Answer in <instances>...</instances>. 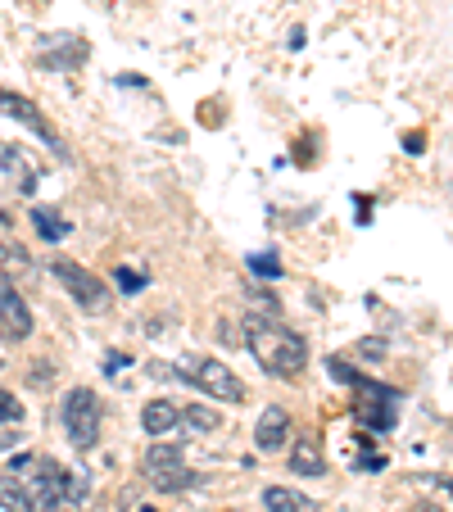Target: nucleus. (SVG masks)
<instances>
[{
  "label": "nucleus",
  "mask_w": 453,
  "mask_h": 512,
  "mask_svg": "<svg viewBox=\"0 0 453 512\" xmlns=\"http://www.w3.org/2000/svg\"><path fill=\"white\" fill-rule=\"evenodd\" d=\"M245 345L268 377H295L309 363V340L272 318H245Z\"/></svg>",
  "instance_id": "f257e3e1"
},
{
  "label": "nucleus",
  "mask_w": 453,
  "mask_h": 512,
  "mask_svg": "<svg viewBox=\"0 0 453 512\" xmlns=\"http://www.w3.org/2000/svg\"><path fill=\"white\" fill-rule=\"evenodd\" d=\"M358 467H363V472H376V467H386V458H381V454H367V458H358Z\"/></svg>",
  "instance_id": "5701e85b"
},
{
  "label": "nucleus",
  "mask_w": 453,
  "mask_h": 512,
  "mask_svg": "<svg viewBox=\"0 0 453 512\" xmlns=\"http://www.w3.org/2000/svg\"><path fill=\"white\" fill-rule=\"evenodd\" d=\"M177 422H182V408H177L173 399H150V404L141 408V426H145V435H155V440H164Z\"/></svg>",
  "instance_id": "6e6552de"
},
{
  "label": "nucleus",
  "mask_w": 453,
  "mask_h": 512,
  "mask_svg": "<svg viewBox=\"0 0 453 512\" xmlns=\"http://www.w3.org/2000/svg\"><path fill=\"white\" fill-rule=\"evenodd\" d=\"M177 377L186 386H195L200 395L218 399V404H241L245 399V386L236 381V372L227 363H218V358H186L182 368H177Z\"/></svg>",
  "instance_id": "f03ea898"
},
{
  "label": "nucleus",
  "mask_w": 453,
  "mask_h": 512,
  "mask_svg": "<svg viewBox=\"0 0 453 512\" xmlns=\"http://www.w3.org/2000/svg\"><path fill=\"white\" fill-rule=\"evenodd\" d=\"M50 272H55V281L73 295V304H78L82 313H105L109 304H114V295H109V286L96 277L91 268H82V263L73 259H50Z\"/></svg>",
  "instance_id": "7ed1b4c3"
},
{
  "label": "nucleus",
  "mask_w": 453,
  "mask_h": 512,
  "mask_svg": "<svg viewBox=\"0 0 453 512\" xmlns=\"http://www.w3.org/2000/svg\"><path fill=\"white\" fill-rule=\"evenodd\" d=\"M59 426L78 449H91L100 440V399L87 386L68 390L64 404H59Z\"/></svg>",
  "instance_id": "20e7f679"
},
{
  "label": "nucleus",
  "mask_w": 453,
  "mask_h": 512,
  "mask_svg": "<svg viewBox=\"0 0 453 512\" xmlns=\"http://www.w3.org/2000/svg\"><path fill=\"white\" fill-rule=\"evenodd\" d=\"M0 164H5V173H10L14 182H19L23 195L37 191V173H32V164L23 159V150H14V145H0Z\"/></svg>",
  "instance_id": "9b49d317"
},
{
  "label": "nucleus",
  "mask_w": 453,
  "mask_h": 512,
  "mask_svg": "<svg viewBox=\"0 0 453 512\" xmlns=\"http://www.w3.org/2000/svg\"><path fill=\"white\" fill-rule=\"evenodd\" d=\"M286 445H290V413L286 408H268L259 417V426H254V449L259 454H281Z\"/></svg>",
  "instance_id": "0eeeda50"
},
{
  "label": "nucleus",
  "mask_w": 453,
  "mask_h": 512,
  "mask_svg": "<svg viewBox=\"0 0 453 512\" xmlns=\"http://www.w3.org/2000/svg\"><path fill=\"white\" fill-rule=\"evenodd\" d=\"M354 417L372 431H390L395 426V404H381V399H354Z\"/></svg>",
  "instance_id": "ddd939ff"
},
{
  "label": "nucleus",
  "mask_w": 453,
  "mask_h": 512,
  "mask_svg": "<svg viewBox=\"0 0 453 512\" xmlns=\"http://www.w3.org/2000/svg\"><path fill=\"white\" fill-rule=\"evenodd\" d=\"M263 508L268 512H318V503H313L309 494L290 490V485H268V490H263Z\"/></svg>",
  "instance_id": "1a4fd4ad"
},
{
  "label": "nucleus",
  "mask_w": 453,
  "mask_h": 512,
  "mask_svg": "<svg viewBox=\"0 0 453 512\" xmlns=\"http://www.w3.org/2000/svg\"><path fill=\"white\" fill-rule=\"evenodd\" d=\"M10 422H23V404L10 390H0V426H10Z\"/></svg>",
  "instance_id": "aec40b11"
},
{
  "label": "nucleus",
  "mask_w": 453,
  "mask_h": 512,
  "mask_svg": "<svg viewBox=\"0 0 453 512\" xmlns=\"http://www.w3.org/2000/svg\"><path fill=\"white\" fill-rule=\"evenodd\" d=\"M182 426H186V431H195V435H209V431H218V426H222V417L213 413L209 404H191L182 413Z\"/></svg>",
  "instance_id": "2eb2a0df"
},
{
  "label": "nucleus",
  "mask_w": 453,
  "mask_h": 512,
  "mask_svg": "<svg viewBox=\"0 0 453 512\" xmlns=\"http://www.w3.org/2000/svg\"><path fill=\"white\" fill-rule=\"evenodd\" d=\"M0 331H5L10 340L32 336V309L23 304V295L14 286H0Z\"/></svg>",
  "instance_id": "423d86ee"
},
{
  "label": "nucleus",
  "mask_w": 453,
  "mask_h": 512,
  "mask_svg": "<svg viewBox=\"0 0 453 512\" xmlns=\"http://www.w3.org/2000/svg\"><path fill=\"white\" fill-rule=\"evenodd\" d=\"M358 349H363V354H386V340H363Z\"/></svg>",
  "instance_id": "b1692460"
},
{
  "label": "nucleus",
  "mask_w": 453,
  "mask_h": 512,
  "mask_svg": "<svg viewBox=\"0 0 453 512\" xmlns=\"http://www.w3.org/2000/svg\"><path fill=\"white\" fill-rule=\"evenodd\" d=\"M245 268H250L254 277H272V281L281 277V263H277V254H250V259H245Z\"/></svg>",
  "instance_id": "f3484780"
},
{
  "label": "nucleus",
  "mask_w": 453,
  "mask_h": 512,
  "mask_svg": "<svg viewBox=\"0 0 453 512\" xmlns=\"http://www.w3.org/2000/svg\"><path fill=\"white\" fill-rule=\"evenodd\" d=\"M290 472L295 476H322L327 472V458H322V449L313 445V440H299V445L290 449Z\"/></svg>",
  "instance_id": "f8f14e48"
},
{
  "label": "nucleus",
  "mask_w": 453,
  "mask_h": 512,
  "mask_svg": "<svg viewBox=\"0 0 453 512\" xmlns=\"http://www.w3.org/2000/svg\"><path fill=\"white\" fill-rule=\"evenodd\" d=\"M32 223H37V236H41V241H50V245L64 241V236L73 232V227H68L55 209H46V204H37V209H32Z\"/></svg>",
  "instance_id": "4468645a"
},
{
  "label": "nucleus",
  "mask_w": 453,
  "mask_h": 512,
  "mask_svg": "<svg viewBox=\"0 0 453 512\" xmlns=\"http://www.w3.org/2000/svg\"><path fill=\"white\" fill-rule=\"evenodd\" d=\"M64 490H68V503L78 508V503L91 494V481H87V476H82V472H68V476H64Z\"/></svg>",
  "instance_id": "6ab92c4d"
},
{
  "label": "nucleus",
  "mask_w": 453,
  "mask_h": 512,
  "mask_svg": "<svg viewBox=\"0 0 453 512\" xmlns=\"http://www.w3.org/2000/svg\"><path fill=\"white\" fill-rule=\"evenodd\" d=\"M59 512H73V508H59Z\"/></svg>",
  "instance_id": "a878e982"
},
{
  "label": "nucleus",
  "mask_w": 453,
  "mask_h": 512,
  "mask_svg": "<svg viewBox=\"0 0 453 512\" xmlns=\"http://www.w3.org/2000/svg\"><path fill=\"white\" fill-rule=\"evenodd\" d=\"M145 476H150V485H155V490H168V494H182V490H195V485H200V476H195L186 463L155 467V472H145Z\"/></svg>",
  "instance_id": "9d476101"
},
{
  "label": "nucleus",
  "mask_w": 453,
  "mask_h": 512,
  "mask_svg": "<svg viewBox=\"0 0 453 512\" xmlns=\"http://www.w3.org/2000/svg\"><path fill=\"white\" fill-rule=\"evenodd\" d=\"M141 512H155V508H141Z\"/></svg>",
  "instance_id": "393cba45"
},
{
  "label": "nucleus",
  "mask_w": 453,
  "mask_h": 512,
  "mask_svg": "<svg viewBox=\"0 0 453 512\" xmlns=\"http://www.w3.org/2000/svg\"><path fill=\"white\" fill-rule=\"evenodd\" d=\"M123 368H132V358L123 349H109L105 354V377H123Z\"/></svg>",
  "instance_id": "412c9836"
},
{
  "label": "nucleus",
  "mask_w": 453,
  "mask_h": 512,
  "mask_svg": "<svg viewBox=\"0 0 453 512\" xmlns=\"http://www.w3.org/2000/svg\"><path fill=\"white\" fill-rule=\"evenodd\" d=\"M114 281H118V290H123V295H136V290L150 286V277H145V272H132V268H118Z\"/></svg>",
  "instance_id": "a211bd4d"
},
{
  "label": "nucleus",
  "mask_w": 453,
  "mask_h": 512,
  "mask_svg": "<svg viewBox=\"0 0 453 512\" xmlns=\"http://www.w3.org/2000/svg\"><path fill=\"white\" fill-rule=\"evenodd\" d=\"M0 114H5V118H19L23 127H32V132H37L41 141H46L50 150H55V155L64 159V141H59V136H55V127H50L46 118H41V109L32 105L28 96H14V91H5V87H0Z\"/></svg>",
  "instance_id": "39448f33"
},
{
  "label": "nucleus",
  "mask_w": 453,
  "mask_h": 512,
  "mask_svg": "<svg viewBox=\"0 0 453 512\" xmlns=\"http://www.w3.org/2000/svg\"><path fill=\"white\" fill-rule=\"evenodd\" d=\"M0 508L5 512H32L28 494H23V485L14 481V476H0Z\"/></svg>",
  "instance_id": "dca6fc26"
},
{
  "label": "nucleus",
  "mask_w": 453,
  "mask_h": 512,
  "mask_svg": "<svg viewBox=\"0 0 453 512\" xmlns=\"http://www.w3.org/2000/svg\"><path fill=\"white\" fill-rule=\"evenodd\" d=\"M422 481H426V485H435L440 494H449V499H453V481H449V476H422Z\"/></svg>",
  "instance_id": "4be33fe9"
}]
</instances>
